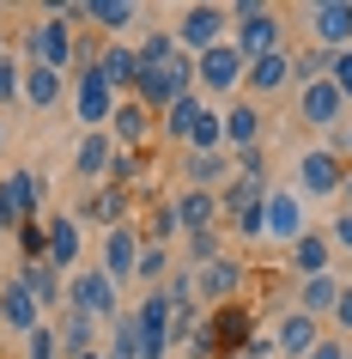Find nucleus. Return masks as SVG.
<instances>
[{
    "mask_svg": "<svg viewBox=\"0 0 352 359\" xmlns=\"http://www.w3.org/2000/svg\"><path fill=\"white\" fill-rule=\"evenodd\" d=\"M170 140H183L188 152H219V116H213V104H206L201 92H188V97H176V104H170Z\"/></svg>",
    "mask_w": 352,
    "mask_h": 359,
    "instance_id": "obj_1",
    "label": "nucleus"
},
{
    "mask_svg": "<svg viewBox=\"0 0 352 359\" xmlns=\"http://www.w3.org/2000/svg\"><path fill=\"white\" fill-rule=\"evenodd\" d=\"M188 92H195V55H176L164 67H140V79H134V104H146V110H170Z\"/></svg>",
    "mask_w": 352,
    "mask_h": 359,
    "instance_id": "obj_2",
    "label": "nucleus"
},
{
    "mask_svg": "<svg viewBox=\"0 0 352 359\" xmlns=\"http://www.w3.org/2000/svg\"><path fill=\"white\" fill-rule=\"evenodd\" d=\"M231 19H237V37H231V49H237L243 61L286 49V43H279V31H286V25H279V13H274V6H261V0H243Z\"/></svg>",
    "mask_w": 352,
    "mask_h": 359,
    "instance_id": "obj_3",
    "label": "nucleus"
},
{
    "mask_svg": "<svg viewBox=\"0 0 352 359\" xmlns=\"http://www.w3.org/2000/svg\"><path fill=\"white\" fill-rule=\"evenodd\" d=\"M24 49H31V67H49V74H67L73 67V31H67L61 13H43L31 25V37H24Z\"/></svg>",
    "mask_w": 352,
    "mask_h": 359,
    "instance_id": "obj_4",
    "label": "nucleus"
},
{
    "mask_svg": "<svg viewBox=\"0 0 352 359\" xmlns=\"http://www.w3.org/2000/svg\"><path fill=\"white\" fill-rule=\"evenodd\" d=\"M170 299L152 286L146 299H140V311L128 317V329H134V347H140V359H164V347H170Z\"/></svg>",
    "mask_w": 352,
    "mask_h": 359,
    "instance_id": "obj_5",
    "label": "nucleus"
},
{
    "mask_svg": "<svg viewBox=\"0 0 352 359\" xmlns=\"http://www.w3.org/2000/svg\"><path fill=\"white\" fill-rule=\"evenodd\" d=\"M225 19H231L225 6H183V19H176L170 37H176L183 55H206V49H219V43H225Z\"/></svg>",
    "mask_w": 352,
    "mask_h": 359,
    "instance_id": "obj_6",
    "label": "nucleus"
},
{
    "mask_svg": "<svg viewBox=\"0 0 352 359\" xmlns=\"http://www.w3.org/2000/svg\"><path fill=\"white\" fill-rule=\"evenodd\" d=\"M67 299H73L79 317H122V299H115V280L104 274V268H79L73 280H67Z\"/></svg>",
    "mask_w": 352,
    "mask_h": 359,
    "instance_id": "obj_7",
    "label": "nucleus"
},
{
    "mask_svg": "<svg viewBox=\"0 0 352 359\" xmlns=\"http://www.w3.org/2000/svg\"><path fill=\"white\" fill-rule=\"evenodd\" d=\"M310 37H316V49H328V55L352 49V0H316L310 6Z\"/></svg>",
    "mask_w": 352,
    "mask_h": 359,
    "instance_id": "obj_8",
    "label": "nucleus"
},
{
    "mask_svg": "<svg viewBox=\"0 0 352 359\" xmlns=\"http://www.w3.org/2000/svg\"><path fill=\"white\" fill-rule=\"evenodd\" d=\"M340 183H346L340 152H328V147L297 152V189H304V195H340Z\"/></svg>",
    "mask_w": 352,
    "mask_h": 359,
    "instance_id": "obj_9",
    "label": "nucleus"
},
{
    "mask_svg": "<svg viewBox=\"0 0 352 359\" xmlns=\"http://www.w3.org/2000/svg\"><path fill=\"white\" fill-rule=\"evenodd\" d=\"M261 213H267V238H279V244H297V238L310 231V219H304V195H292V189H274L267 201H261Z\"/></svg>",
    "mask_w": 352,
    "mask_h": 359,
    "instance_id": "obj_10",
    "label": "nucleus"
},
{
    "mask_svg": "<svg viewBox=\"0 0 352 359\" xmlns=\"http://www.w3.org/2000/svg\"><path fill=\"white\" fill-rule=\"evenodd\" d=\"M297 116H304L310 128H340V122H346V97L334 92V79H310L304 97H297Z\"/></svg>",
    "mask_w": 352,
    "mask_h": 359,
    "instance_id": "obj_11",
    "label": "nucleus"
},
{
    "mask_svg": "<svg viewBox=\"0 0 352 359\" xmlns=\"http://www.w3.org/2000/svg\"><path fill=\"white\" fill-rule=\"evenodd\" d=\"M243 67H249V61H243L231 43H219V49L195 55V79H201V92H231V86L243 79Z\"/></svg>",
    "mask_w": 352,
    "mask_h": 359,
    "instance_id": "obj_12",
    "label": "nucleus"
},
{
    "mask_svg": "<svg viewBox=\"0 0 352 359\" xmlns=\"http://www.w3.org/2000/svg\"><path fill=\"white\" fill-rule=\"evenodd\" d=\"M73 110H79V122H85V134H97L104 122L115 116V92L104 86V74H79V92H73Z\"/></svg>",
    "mask_w": 352,
    "mask_h": 359,
    "instance_id": "obj_13",
    "label": "nucleus"
},
{
    "mask_svg": "<svg viewBox=\"0 0 352 359\" xmlns=\"http://www.w3.org/2000/svg\"><path fill=\"white\" fill-rule=\"evenodd\" d=\"M31 208H37V177H31V170H6V177H0V226L6 231L24 226Z\"/></svg>",
    "mask_w": 352,
    "mask_h": 359,
    "instance_id": "obj_14",
    "label": "nucleus"
},
{
    "mask_svg": "<svg viewBox=\"0 0 352 359\" xmlns=\"http://www.w3.org/2000/svg\"><path fill=\"white\" fill-rule=\"evenodd\" d=\"M104 274H110L115 286H122V280H134V274H140V238H134L128 226H115L110 238H104Z\"/></svg>",
    "mask_w": 352,
    "mask_h": 359,
    "instance_id": "obj_15",
    "label": "nucleus"
},
{
    "mask_svg": "<svg viewBox=\"0 0 352 359\" xmlns=\"http://www.w3.org/2000/svg\"><path fill=\"white\" fill-rule=\"evenodd\" d=\"M292 274H297V280L334 274V244H328V231H304V238L292 244Z\"/></svg>",
    "mask_w": 352,
    "mask_h": 359,
    "instance_id": "obj_16",
    "label": "nucleus"
},
{
    "mask_svg": "<svg viewBox=\"0 0 352 359\" xmlns=\"http://www.w3.org/2000/svg\"><path fill=\"white\" fill-rule=\"evenodd\" d=\"M0 323L19 329V335H31V329H43V304L31 299L19 280H6V286H0Z\"/></svg>",
    "mask_w": 352,
    "mask_h": 359,
    "instance_id": "obj_17",
    "label": "nucleus"
},
{
    "mask_svg": "<svg viewBox=\"0 0 352 359\" xmlns=\"http://www.w3.org/2000/svg\"><path fill=\"white\" fill-rule=\"evenodd\" d=\"M219 140H225V147H237V152H255V140H261V110H255V104H231V110L219 116Z\"/></svg>",
    "mask_w": 352,
    "mask_h": 359,
    "instance_id": "obj_18",
    "label": "nucleus"
},
{
    "mask_svg": "<svg viewBox=\"0 0 352 359\" xmlns=\"http://www.w3.org/2000/svg\"><path fill=\"white\" fill-rule=\"evenodd\" d=\"M274 341H279V353H286V359H304L316 341H322V329H316V317H304V311H286L279 329H274Z\"/></svg>",
    "mask_w": 352,
    "mask_h": 359,
    "instance_id": "obj_19",
    "label": "nucleus"
},
{
    "mask_svg": "<svg viewBox=\"0 0 352 359\" xmlns=\"http://www.w3.org/2000/svg\"><path fill=\"white\" fill-rule=\"evenodd\" d=\"M110 158H115V140H110V128H97V134H85V140H79L73 170L85 177V183H97V177H110Z\"/></svg>",
    "mask_w": 352,
    "mask_h": 359,
    "instance_id": "obj_20",
    "label": "nucleus"
},
{
    "mask_svg": "<svg viewBox=\"0 0 352 359\" xmlns=\"http://www.w3.org/2000/svg\"><path fill=\"white\" fill-rule=\"evenodd\" d=\"M170 213H176V226H183L188 238H195V231H213V226H219V195L188 189V195H183V201H176Z\"/></svg>",
    "mask_w": 352,
    "mask_h": 359,
    "instance_id": "obj_21",
    "label": "nucleus"
},
{
    "mask_svg": "<svg viewBox=\"0 0 352 359\" xmlns=\"http://www.w3.org/2000/svg\"><path fill=\"white\" fill-rule=\"evenodd\" d=\"M286 79H292V55H286V49H274V55H255L249 67H243V86H249V92H279Z\"/></svg>",
    "mask_w": 352,
    "mask_h": 359,
    "instance_id": "obj_22",
    "label": "nucleus"
},
{
    "mask_svg": "<svg viewBox=\"0 0 352 359\" xmlns=\"http://www.w3.org/2000/svg\"><path fill=\"white\" fill-rule=\"evenodd\" d=\"M61 92H67V79H61V74H49V67H31V61H24V86H19L24 104H37V110H55Z\"/></svg>",
    "mask_w": 352,
    "mask_h": 359,
    "instance_id": "obj_23",
    "label": "nucleus"
},
{
    "mask_svg": "<svg viewBox=\"0 0 352 359\" xmlns=\"http://www.w3.org/2000/svg\"><path fill=\"white\" fill-rule=\"evenodd\" d=\"M97 74H104V86H110V92H122V86H134V79H140V55H134L128 43H110V49L97 55Z\"/></svg>",
    "mask_w": 352,
    "mask_h": 359,
    "instance_id": "obj_24",
    "label": "nucleus"
},
{
    "mask_svg": "<svg viewBox=\"0 0 352 359\" xmlns=\"http://www.w3.org/2000/svg\"><path fill=\"white\" fill-rule=\"evenodd\" d=\"M340 274H316V280H304V292H297V311L304 317H334V304H340Z\"/></svg>",
    "mask_w": 352,
    "mask_h": 359,
    "instance_id": "obj_25",
    "label": "nucleus"
},
{
    "mask_svg": "<svg viewBox=\"0 0 352 359\" xmlns=\"http://www.w3.org/2000/svg\"><path fill=\"white\" fill-rule=\"evenodd\" d=\"M19 286H24L37 304H55V299H61V268H49V256H31L24 274H19Z\"/></svg>",
    "mask_w": 352,
    "mask_h": 359,
    "instance_id": "obj_26",
    "label": "nucleus"
},
{
    "mask_svg": "<svg viewBox=\"0 0 352 359\" xmlns=\"http://www.w3.org/2000/svg\"><path fill=\"white\" fill-rule=\"evenodd\" d=\"M237 286H243V268L225 262V256H219V262H206L201 274H195V292H206V299H231Z\"/></svg>",
    "mask_w": 352,
    "mask_h": 359,
    "instance_id": "obj_27",
    "label": "nucleus"
},
{
    "mask_svg": "<svg viewBox=\"0 0 352 359\" xmlns=\"http://www.w3.org/2000/svg\"><path fill=\"white\" fill-rule=\"evenodd\" d=\"M225 177H231V158L225 152H188V189H219Z\"/></svg>",
    "mask_w": 352,
    "mask_h": 359,
    "instance_id": "obj_28",
    "label": "nucleus"
},
{
    "mask_svg": "<svg viewBox=\"0 0 352 359\" xmlns=\"http://www.w3.org/2000/svg\"><path fill=\"white\" fill-rule=\"evenodd\" d=\"M85 19L115 37V31H128V25L140 19V6H134V0H85Z\"/></svg>",
    "mask_w": 352,
    "mask_h": 359,
    "instance_id": "obj_29",
    "label": "nucleus"
},
{
    "mask_svg": "<svg viewBox=\"0 0 352 359\" xmlns=\"http://www.w3.org/2000/svg\"><path fill=\"white\" fill-rule=\"evenodd\" d=\"M110 140H122V147H140L146 140V104H134V97H122L110 116Z\"/></svg>",
    "mask_w": 352,
    "mask_h": 359,
    "instance_id": "obj_30",
    "label": "nucleus"
},
{
    "mask_svg": "<svg viewBox=\"0 0 352 359\" xmlns=\"http://www.w3.org/2000/svg\"><path fill=\"white\" fill-rule=\"evenodd\" d=\"M73 262H79V226L49 219V268H73Z\"/></svg>",
    "mask_w": 352,
    "mask_h": 359,
    "instance_id": "obj_31",
    "label": "nucleus"
},
{
    "mask_svg": "<svg viewBox=\"0 0 352 359\" xmlns=\"http://www.w3.org/2000/svg\"><path fill=\"white\" fill-rule=\"evenodd\" d=\"M134 55H140V67H164V61H176L183 49H176V37H170V31H146V43H140Z\"/></svg>",
    "mask_w": 352,
    "mask_h": 359,
    "instance_id": "obj_32",
    "label": "nucleus"
},
{
    "mask_svg": "<svg viewBox=\"0 0 352 359\" xmlns=\"http://www.w3.org/2000/svg\"><path fill=\"white\" fill-rule=\"evenodd\" d=\"M122 208H128V201H122V189H115V183H104V189H97L92 195V208H85V213H92V219H104V226H122Z\"/></svg>",
    "mask_w": 352,
    "mask_h": 359,
    "instance_id": "obj_33",
    "label": "nucleus"
},
{
    "mask_svg": "<svg viewBox=\"0 0 352 359\" xmlns=\"http://www.w3.org/2000/svg\"><path fill=\"white\" fill-rule=\"evenodd\" d=\"M55 335H61V347H67V353H92V317L67 311V323H61Z\"/></svg>",
    "mask_w": 352,
    "mask_h": 359,
    "instance_id": "obj_34",
    "label": "nucleus"
},
{
    "mask_svg": "<svg viewBox=\"0 0 352 359\" xmlns=\"http://www.w3.org/2000/svg\"><path fill=\"white\" fill-rule=\"evenodd\" d=\"M261 201H267V195H261ZM261 201H249V208L231 213V226H237L243 238H267V213H261Z\"/></svg>",
    "mask_w": 352,
    "mask_h": 359,
    "instance_id": "obj_35",
    "label": "nucleus"
},
{
    "mask_svg": "<svg viewBox=\"0 0 352 359\" xmlns=\"http://www.w3.org/2000/svg\"><path fill=\"white\" fill-rule=\"evenodd\" d=\"M24 353H31V359H61V335L43 323V329H31V335H24Z\"/></svg>",
    "mask_w": 352,
    "mask_h": 359,
    "instance_id": "obj_36",
    "label": "nucleus"
},
{
    "mask_svg": "<svg viewBox=\"0 0 352 359\" xmlns=\"http://www.w3.org/2000/svg\"><path fill=\"white\" fill-rule=\"evenodd\" d=\"M19 86H24V61H13L6 49H0V104H13Z\"/></svg>",
    "mask_w": 352,
    "mask_h": 359,
    "instance_id": "obj_37",
    "label": "nucleus"
},
{
    "mask_svg": "<svg viewBox=\"0 0 352 359\" xmlns=\"http://www.w3.org/2000/svg\"><path fill=\"white\" fill-rule=\"evenodd\" d=\"M164 268H170L164 244H140V274H134V280H164Z\"/></svg>",
    "mask_w": 352,
    "mask_h": 359,
    "instance_id": "obj_38",
    "label": "nucleus"
},
{
    "mask_svg": "<svg viewBox=\"0 0 352 359\" xmlns=\"http://www.w3.org/2000/svg\"><path fill=\"white\" fill-rule=\"evenodd\" d=\"M328 79H334V92L352 104V49H340V55L328 61Z\"/></svg>",
    "mask_w": 352,
    "mask_h": 359,
    "instance_id": "obj_39",
    "label": "nucleus"
},
{
    "mask_svg": "<svg viewBox=\"0 0 352 359\" xmlns=\"http://www.w3.org/2000/svg\"><path fill=\"white\" fill-rule=\"evenodd\" d=\"M188 256H195V262H219V231H195V238H188Z\"/></svg>",
    "mask_w": 352,
    "mask_h": 359,
    "instance_id": "obj_40",
    "label": "nucleus"
},
{
    "mask_svg": "<svg viewBox=\"0 0 352 359\" xmlns=\"http://www.w3.org/2000/svg\"><path fill=\"white\" fill-rule=\"evenodd\" d=\"M134 170H140V158H134V152H115L110 158V183L122 189V183H134Z\"/></svg>",
    "mask_w": 352,
    "mask_h": 359,
    "instance_id": "obj_41",
    "label": "nucleus"
},
{
    "mask_svg": "<svg viewBox=\"0 0 352 359\" xmlns=\"http://www.w3.org/2000/svg\"><path fill=\"white\" fill-rule=\"evenodd\" d=\"M170 231H183V226H176V213H170V208H158V213H152V231H146V244H164Z\"/></svg>",
    "mask_w": 352,
    "mask_h": 359,
    "instance_id": "obj_42",
    "label": "nucleus"
},
{
    "mask_svg": "<svg viewBox=\"0 0 352 359\" xmlns=\"http://www.w3.org/2000/svg\"><path fill=\"white\" fill-rule=\"evenodd\" d=\"M104 359H140V347H134V329H128V323H115V347H110Z\"/></svg>",
    "mask_w": 352,
    "mask_h": 359,
    "instance_id": "obj_43",
    "label": "nucleus"
},
{
    "mask_svg": "<svg viewBox=\"0 0 352 359\" xmlns=\"http://www.w3.org/2000/svg\"><path fill=\"white\" fill-rule=\"evenodd\" d=\"M328 244H334V250H346V256H352V213H340V219L328 226Z\"/></svg>",
    "mask_w": 352,
    "mask_h": 359,
    "instance_id": "obj_44",
    "label": "nucleus"
},
{
    "mask_svg": "<svg viewBox=\"0 0 352 359\" xmlns=\"http://www.w3.org/2000/svg\"><path fill=\"white\" fill-rule=\"evenodd\" d=\"M304 359H346V347H340V341H328V335H322V341H316V347H310V353H304Z\"/></svg>",
    "mask_w": 352,
    "mask_h": 359,
    "instance_id": "obj_45",
    "label": "nucleus"
},
{
    "mask_svg": "<svg viewBox=\"0 0 352 359\" xmlns=\"http://www.w3.org/2000/svg\"><path fill=\"white\" fill-rule=\"evenodd\" d=\"M334 317H340V329H346V335H352V280L340 286V304H334Z\"/></svg>",
    "mask_w": 352,
    "mask_h": 359,
    "instance_id": "obj_46",
    "label": "nucleus"
},
{
    "mask_svg": "<svg viewBox=\"0 0 352 359\" xmlns=\"http://www.w3.org/2000/svg\"><path fill=\"white\" fill-rule=\"evenodd\" d=\"M340 195H346V201H352V165H346V183H340Z\"/></svg>",
    "mask_w": 352,
    "mask_h": 359,
    "instance_id": "obj_47",
    "label": "nucleus"
},
{
    "mask_svg": "<svg viewBox=\"0 0 352 359\" xmlns=\"http://www.w3.org/2000/svg\"><path fill=\"white\" fill-rule=\"evenodd\" d=\"M73 359H104V353H97V347H92V353H73Z\"/></svg>",
    "mask_w": 352,
    "mask_h": 359,
    "instance_id": "obj_48",
    "label": "nucleus"
},
{
    "mask_svg": "<svg viewBox=\"0 0 352 359\" xmlns=\"http://www.w3.org/2000/svg\"><path fill=\"white\" fill-rule=\"evenodd\" d=\"M346 152H352V122H346Z\"/></svg>",
    "mask_w": 352,
    "mask_h": 359,
    "instance_id": "obj_49",
    "label": "nucleus"
},
{
    "mask_svg": "<svg viewBox=\"0 0 352 359\" xmlns=\"http://www.w3.org/2000/svg\"><path fill=\"white\" fill-rule=\"evenodd\" d=\"M346 359H352V353H346Z\"/></svg>",
    "mask_w": 352,
    "mask_h": 359,
    "instance_id": "obj_50",
    "label": "nucleus"
}]
</instances>
